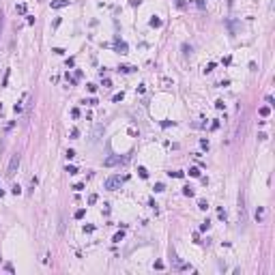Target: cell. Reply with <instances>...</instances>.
<instances>
[{"instance_id":"6da1fadb","label":"cell","mask_w":275,"mask_h":275,"mask_svg":"<svg viewBox=\"0 0 275 275\" xmlns=\"http://www.w3.org/2000/svg\"><path fill=\"white\" fill-rule=\"evenodd\" d=\"M123 163H127V157H120V155H110L103 159V166L106 168H114V166H123Z\"/></svg>"},{"instance_id":"7a4b0ae2","label":"cell","mask_w":275,"mask_h":275,"mask_svg":"<svg viewBox=\"0 0 275 275\" xmlns=\"http://www.w3.org/2000/svg\"><path fill=\"white\" fill-rule=\"evenodd\" d=\"M19 161H22V155L19 153H15L13 157H11V163H9V168H7V176H15V172H17V168H19Z\"/></svg>"},{"instance_id":"3957f363","label":"cell","mask_w":275,"mask_h":275,"mask_svg":"<svg viewBox=\"0 0 275 275\" xmlns=\"http://www.w3.org/2000/svg\"><path fill=\"white\" fill-rule=\"evenodd\" d=\"M120 183H123V178L114 174V176H108V178H106V183H103V187H106L108 191H116L118 187H120Z\"/></svg>"},{"instance_id":"277c9868","label":"cell","mask_w":275,"mask_h":275,"mask_svg":"<svg viewBox=\"0 0 275 275\" xmlns=\"http://www.w3.org/2000/svg\"><path fill=\"white\" fill-rule=\"evenodd\" d=\"M172 262H174V269H176V271H191V267L185 265V262H181L176 256H172Z\"/></svg>"},{"instance_id":"5b68a950","label":"cell","mask_w":275,"mask_h":275,"mask_svg":"<svg viewBox=\"0 0 275 275\" xmlns=\"http://www.w3.org/2000/svg\"><path fill=\"white\" fill-rule=\"evenodd\" d=\"M114 49H116L118 54H127L129 52V47H127V43H125V41H116V43H114Z\"/></svg>"},{"instance_id":"8992f818","label":"cell","mask_w":275,"mask_h":275,"mask_svg":"<svg viewBox=\"0 0 275 275\" xmlns=\"http://www.w3.org/2000/svg\"><path fill=\"white\" fill-rule=\"evenodd\" d=\"M69 7V0H52V9H65Z\"/></svg>"},{"instance_id":"52a82bcc","label":"cell","mask_w":275,"mask_h":275,"mask_svg":"<svg viewBox=\"0 0 275 275\" xmlns=\"http://www.w3.org/2000/svg\"><path fill=\"white\" fill-rule=\"evenodd\" d=\"M168 174H170L172 178H183V176H185V172H178V170H172V172H168Z\"/></svg>"},{"instance_id":"ba28073f","label":"cell","mask_w":275,"mask_h":275,"mask_svg":"<svg viewBox=\"0 0 275 275\" xmlns=\"http://www.w3.org/2000/svg\"><path fill=\"white\" fill-rule=\"evenodd\" d=\"M123 239H125V232L120 230V232H116V234H114V239H112V241H114V243H120Z\"/></svg>"},{"instance_id":"9c48e42d","label":"cell","mask_w":275,"mask_h":275,"mask_svg":"<svg viewBox=\"0 0 275 275\" xmlns=\"http://www.w3.org/2000/svg\"><path fill=\"white\" fill-rule=\"evenodd\" d=\"M262 217H265V208L258 206V211H256V219H258V222H262Z\"/></svg>"},{"instance_id":"30bf717a","label":"cell","mask_w":275,"mask_h":275,"mask_svg":"<svg viewBox=\"0 0 275 275\" xmlns=\"http://www.w3.org/2000/svg\"><path fill=\"white\" fill-rule=\"evenodd\" d=\"M148 24H151L153 28H159V26H161V19H159V17H153L151 22H148Z\"/></svg>"},{"instance_id":"8fae6325","label":"cell","mask_w":275,"mask_h":275,"mask_svg":"<svg viewBox=\"0 0 275 275\" xmlns=\"http://www.w3.org/2000/svg\"><path fill=\"white\" fill-rule=\"evenodd\" d=\"M138 174H140V178H148V172H146V168H138Z\"/></svg>"},{"instance_id":"7c38bea8","label":"cell","mask_w":275,"mask_h":275,"mask_svg":"<svg viewBox=\"0 0 275 275\" xmlns=\"http://www.w3.org/2000/svg\"><path fill=\"white\" fill-rule=\"evenodd\" d=\"M189 176L198 178V176H200V170H198V168H189Z\"/></svg>"},{"instance_id":"4fadbf2b","label":"cell","mask_w":275,"mask_h":275,"mask_svg":"<svg viewBox=\"0 0 275 275\" xmlns=\"http://www.w3.org/2000/svg\"><path fill=\"white\" fill-rule=\"evenodd\" d=\"M269 114H271V108H269V106L260 108V116H269Z\"/></svg>"},{"instance_id":"5bb4252c","label":"cell","mask_w":275,"mask_h":275,"mask_svg":"<svg viewBox=\"0 0 275 275\" xmlns=\"http://www.w3.org/2000/svg\"><path fill=\"white\" fill-rule=\"evenodd\" d=\"M208 228H211V222H208V219L200 224V230H202V232H204V230H208Z\"/></svg>"},{"instance_id":"9a60e30c","label":"cell","mask_w":275,"mask_h":275,"mask_svg":"<svg viewBox=\"0 0 275 275\" xmlns=\"http://www.w3.org/2000/svg\"><path fill=\"white\" fill-rule=\"evenodd\" d=\"M11 191H13L15 196H19V194H22V187H19V185H13V187H11Z\"/></svg>"},{"instance_id":"2e32d148","label":"cell","mask_w":275,"mask_h":275,"mask_svg":"<svg viewBox=\"0 0 275 275\" xmlns=\"http://www.w3.org/2000/svg\"><path fill=\"white\" fill-rule=\"evenodd\" d=\"M183 194L191 198V196H194V189H191V187H183Z\"/></svg>"},{"instance_id":"e0dca14e","label":"cell","mask_w":275,"mask_h":275,"mask_svg":"<svg viewBox=\"0 0 275 275\" xmlns=\"http://www.w3.org/2000/svg\"><path fill=\"white\" fill-rule=\"evenodd\" d=\"M118 71H123V73H131V71H133V67H129V65H125V67H120Z\"/></svg>"},{"instance_id":"ac0fdd59","label":"cell","mask_w":275,"mask_h":275,"mask_svg":"<svg viewBox=\"0 0 275 275\" xmlns=\"http://www.w3.org/2000/svg\"><path fill=\"white\" fill-rule=\"evenodd\" d=\"M15 11H17V13H26V4H17Z\"/></svg>"},{"instance_id":"d6986e66","label":"cell","mask_w":275,"mask_h":275,"mask_svg":"<svg viewBox=\"0 0 275 275\" xmlns=\"http://www.w3.org/2000/svg\"><path fill=\"white\" fill-rule=\"evenodd\" d=\"M67 172L69 174H78V168H75V166H67Z\"/></svg>"},{"instance_id":"ffe728a7","label":"cell","mask_w":275,"mask_h":275,"mask_svg":"<svg viewBox=\"0 0 275 275\" xmlns=\"http://www.w3.org/2000/svg\"><path fill=\"white\" fill-rule=\"evenodd\" d=\"M84 217V208H80V211H75V219H82Z\"/></svg>"},{"instance_id":"44dd1931","label":"cell","mask_w":275,"mask_h":275,"mask_svg":"<svg viewBox=\"0 0 275 275\" xmlns=\"http://www.w3.org/2000/svg\"><path fill=\"white\" fill-rule=\"evenodd\" d=\"M9 75H11V71H7V73H4V80H2V86H7V84H9Z\"/></svg>"},{"instance_id":"7402d4cb","label":"cell","mask_w":275,"mask_h":275,"mask_svg":"<svg viewBox=\"0 0 275 275\" xmlns=\"http://www.w3.org/2000/svg\"><path fill=\"white\" fill-rule=\"evenodd\" d=\"M71 116L78 118V116H80V110H78V108H73V110H71Z\"/></svg>"},{"instance_id":"603a6c76","label":"cell","mask_w":275,"mask_h":275,"mask_svg":"<svg viewBox=\"0 0 275 275\" xmlns=\"http://www.w3.org/2000/svg\"><path fill=\"white\" fill-rule=\"evenodd\" d=\"M213 69H215V65H213V63H208V65H206V69H204V71H206V73H211V71H213Z\"/></svg>"},{"instance_id":"cb8c5ba5","label":"cell","mask_w":275,"mask_h":275,"mask_svg":"<svg viewBox=\"0 0 275 275\" xmlns=\"http://www.w3.org/2000/svg\"><path fill=\"white\" fill-rule=\"evenodd\" d=\"M78 135H80V131H78V129L73 127V129H71V138H73V140H75V138H78Z\"/></svg>"},{"instance_id":"d4e9b609","label":"cell","mask_w":275,"mask_h":275,"mask_svg":"<svg viewBox=\"0 0 275 275\" xmlns=\"http://www.w3.org/2000/svg\"><path fill=\"white\" fill-rule=\"evenodd\" d=\"M198 206H200V208H202V211H206V208H208V204H206V202H204V200H200V204H198Z\"/></svg>"},{"instance_id":"484cf974","label":"cell","mask_w":275,"mask_h":275,"mask_svg":"<svg viewBox=\"0 0 275 275\" xmlns=\"http://www.w3.org/2000/svg\"><path fill=\"white\" fill-rule=\"evenodd\" d=\"M215 108H217V110H224V101H222V99H219V101H215Z\"/></svg>"},{"instance_id":"4316f807","label":"cell","mask_w":275,"mask_h":275,"mask_svg":"<svg viewBox=\"0 0 275 275\" xmlns=\"http://www.w3.org/2000/svg\"><path fill=\"white\" fill-rule=\"evenodd\" d=\"M163 189H166V187H163V183H157V185H155V191H163Z\"/></svg>"},{"instance_id":"83f0119b","label":"cell","mask_w":275,"mask_h":275,"mask_svg":"<svg viewBox=\"0 0 275 275\" xmlns=\"http://www.w3.org/2000/svg\"><path fill=\"white\" fill-rule=\"evenodd\" d=\"M75 157V151H71V148H69V151H67V159H73Z\"/></svg>"},{"instance_id":"f1b7e54d","label":"cell","mask_w":275,"mask_h":275,"mask_svg":"<svg viewBox=\"0 0 275 275\" xmlns=\"http://www.w3.org/2000/svg\"><path fill=\"white\" fill-rule=\"evenodd\" d=\"M196 4H198V7H200V9H206V4H204V0H196Z\"/></svg>"},{"instance_id":"f546056e","label":"cell","mask_w":275,"mask_h":275,"mask_svg":"<svg viewBox=\"0 0 275 275\" xmlns=\"http://www.w3.org/2000/svg\"><path fill=\"white\" fill-rule=\"evenodd\" d=\"M86 103H88V106H97V103H99V101H97V99H95V97H92V99H88V101H86Z\"/></svg>"},{"instance_id":"4dcf8cb0","label":"cell","mask_w":275,"mask_h":275,"mask_svg":"<svg viewBox=\"0 0 275 275\" xmlns=\"http://www.w3.org/2000/svg\"><path fill=\"white\" fill-rule=\"evenodd\" d=\"M112 99H114V101H120V99H123V92H116V95H114Z\"/></svg>"},{"instance_id":"1f68e13d","label":"cell","mask_w":275,"mask_h":275,"mask_svg":"<svg viewBox=\"0 0 275 275\" xmlns=\"http://www.w3.org/2000/svg\"><path fill=\"white\" fill-rule=\"evenodd\" d=\"M13 110H15V114H19V112H22V103H15Z\"/></svg>"},{"instance_id":"d6a6232c","label":"cell","mask_w":275,"mask_h":275,"mask_svg":"<svg viewBox=\"0 0 275 275\" xmlns=\"http://www.w3.org/2000/svg\"><path fill=\"white\" fill-rule=\"evenodd\" d=\"M73 189H75V191H82V189H84V185L78 183V185H73Z\"/></svg>"},{"instance_id":"836d02e7","label":"cell","mask_w":275,"mask_h":275,"mask_svg":"<svg viewBox=\"0 0 275 275\" xmlns=\"http://www.w3.org/2000/svg\"><path fill=\"white\" fill-rule=\"evenodd\" d=\"M200 146L202 148H208V140H200Z\"/></svg>"},{"instance_id":"e575fe53","label":"cell","mask_w":275,"mask_h":275,"mask_svg":"<svg viewBox=\"0 0 275 275\" xmlns=\"http://www.w3.org/2000/svg\"><path fill=\"white\" fill-rule=\"evenodd\" d=\"M131 4H133V7H138V4H140V0H131Z\"/></svg>"},{"instance_id":"d590c367","label":"cell","mask_w":275,"mask_h":275,"mask_svg":"<svg viewBox=\"0 0 275 275\" xmlns=\"http://www.w3.org/2000/svg\"><path fill=\"white\" fill-rule=\"evenodd\" d=\"M0 28H2V13H0Z\"/></svg>"},{"instance_id":"8d00e7d4","label":"cell","mask_w":275,"mask_h":275,"mask_svg":"<svg viewBox=\"0 0 275 275\" xmlns=\"http://www.w3.org/2000/svg\"><path fill=\"white\" fill-rule=\"evenodd\" d=\"M2 196H4V189H0V198H2Z\"/></svg>"}]
</instances>
